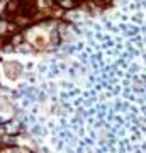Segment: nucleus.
I'll use <instances>...</instances> for the list:
<instances>
[{"label": "nucleus", "instance_id": "obj_4", "mask_svg": "<svg viewBox=\"0 0 146 153\" xmlns=\"http://www.w3.org/2000/svg\"><path fill=\"white\" fill-rule=\"evenodd\" d=\"M58 4H60L63 9H73L75 7V0H58Z\"/></svg>", "mask_w": 146, "mask_h": 153}, {"label": "nucleus", "instance_id": "obj_1", "mask_svg": "<svg viewBox=\"0 0 146 153\" xmlns=\"http://www.w3.org/2000/svg\"><path fill=\"white\" fill-rule=\"evenodd\" d=\"M14 29H16V26L9 24L5 19H0V38H4V36H7V34H10Z\"/></svg>", "mask_w": 146, "mask_h": 153}, {"label": "nucleus", "instance_id": "obj_2", "mask_svg": "<svg viewBox=\"0 0 146 153\" xmlns=\"http://www.w3.org/2000/svg\"><path fill=\"white\" fill-rule=\"evenodd\" d=\"M21 9V0H12V2H9V5H7V14H14V12H17Z\"/></svg>", "mask_w": 146, "mask_h": 153}, {"label": "nucleus", "instance_id": "obj_5", "mask_svg": "<svg viewBox=\"0 0 146 153\" xmlns=\"http://www.w3.org/2000/svg\"><path fill=\"white\" fill-rule=\"evenodd\" d=\"M75 2H76V0H75Z\"/></svg>", "mask_w": 146, "mask_h": 153}, {"label": "nucleus", "instance_id": "obj_3", "mask_svg": "<svg viewBox=\"0 0 146 153\" xmlns=\"http://www.w3.org/2000/svg\"><path fill=\"white\" fill-rule=\"evenodd\" d=\"M0 153H31V150L22 148V146H12V148H5V150H2Z\"/></svg>", "mask_w": 146, "mask_h": 153}]
</instances>
